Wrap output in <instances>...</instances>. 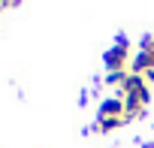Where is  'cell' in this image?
Returning <instances> with one entry per match:
<instances>
[{
	"label": "cell",
	"mask_w": 154,
	"mask_h": 148,
	"mask_svg": "<svg viewBox=\"0 0 154 148\" xmlns=\"http://www.w3.org/2000/svg\"><path fill=\"white\" fill-rule=\"evenodd\" d=\"M148 57H151V69H154V51H148Z\"/></svg>",
	"instance_id": "cell-6"
},
{
	"label": "cell",
	"mask_w": 154,
	"mask_h": 148,
	"mask_svg": "<svg viewBox=\"0 0 154 148\" xmlns=\"http://www.w3.org/2000/svg\"><path fill=\"white\" fill-rule=\"evenodd\" d=\"M127 76H130V69H124V72H106V85H124Z\"/></svg>",
	"instance_id": "cell-4"
},
{
	"label": "cell",
	"mask_w": 154,
	"mask_h": 148,
	"mask_svg": "<svg viewBox=\"0 0 154 148\" xmlns=\"http://www.w3.org/2000/svg\"><path fill=\"white\" fill-rule=\"evenodd\" d=\"M100 118H124V97H109L100 103Z\"/></svg>",
	"instance_id": "cell-2"
},
{
	"label": "cell",
	"mask_w": 154,
	"mask_h": 148,
	"mask_svg": "<svg viewBox=\"0 0 154 148\" xmlns=\"http://www.w3.org/2000/svg\"><path fill=\"white\" fill-rule=\"evenodd\" d=\"M142 148H154V142H145V145H142Z\"/></svg>",
	"instance_id": "cell-7"
},
{
	"label": "cell",
	"mask_w": 154,
	"mask_h": 148,
	"mask_svg": "<svg viewBox=\"0 0 154 148\" xmlns=\"http://www.w3.org/2000/svg\"><path fill=\"white\" fill-rule=\"evenodd\" d=\"M121 124H124V118H97L94 130H97V133H109V130H115V127H121Z\"/></svg>",
	"instance_id": "cell-3"
},
{
	"label": "cell",
	"mask_w": 154,
	"mask_h": 148,
	"mask_svg": "<svg viewBox=\"0 0 154 148\" xmlns=\"http://www.w3.org/2000/svg\"><path fill=\"white\" fill-rule=\"evenodd\" d=\"M103 60H106V69H109V72H124V69H130V45H112Z\"/></svg>",
	"instance_id": "cell-1"
},
{
	"label": "cell",
	"mask_w": 154,
	"mask_h": 148,
	"mask_svg": "<svg viewBox=\"0 0 154 148\" xmlns=\"http://www.w3.org/2000/svg\"><path fill=\"white\" fill-rule=\"evenodd\" d=\"M142 79H145V85H154V69H148V72H145Z\"/></svg>",
	"instance_id": "cell-5"
}]
</instances>
